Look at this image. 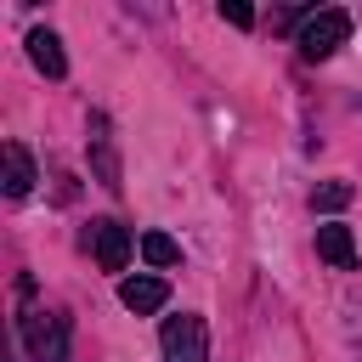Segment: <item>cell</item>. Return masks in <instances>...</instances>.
Here are the masks:
<instances>
[{
	"label": "cell",
	"instance_id": "5",
	"mask_svg": "<svg viewBox=\"0 0 362 362\" xmlns=\"http://www.w3.org/2000/svg\"><path fill=\"white\" fill-rule=\"evenodd\" d=\"M317 255H322L334 272H356V238H351V226H339V221L317 226Z\"/></svg>",
	"mask_w": 362,
	"mask_h": 362
},
{
	"label": "cell",
	"instance_id": "9",
	"mask_svg": "<svg viewBox=\"0 0 362 362\" xmlns=\"http://www.w3.org/2000/svg\"><path fill=\"white\" fill-rule=\"evenodd\" d=\"M141 255H147V266H175V260H181V243L164 238V232H147V238H141Z\"/></svg>",
	"mask_w": 362,
	"mask_h": 362
},
{
	"label": "cell",
	"instance_id": "3",
	"mask_svg": "<svg viewBox=\"0 0 362 362\" xmlns=\"http://www.w3.org/2000/svg\"><path fill=\"white\" fill-rule=\"evenodd\" d=\"M164 362H209V334H204V317L181 311L164 322Z\"/></svg>",
	"mask_w": 362,
	"mask_h": 362
},
{
	"label": "cell",
	"instance_id": "7",
	"mask_svg": "<svg viewBox=\"0 0 362 362\" xmlns=\"http://www.w3.org/2000/svg\"><path fill=\"white\" fill-rule=\"evenodd\" d=\"M28 57H34V68H40L45 79H62V74H68V57H62V40H57L51 28H34V34H28Z\"/></svg>",
	"mask_w": 362,
	"mask_h": 362
},
{
	"label": "cell",
	"instance_id": "4",
	"mask_svg": "<svg viewBox=\"0 0 362 362\" xmlns=\"http://www.w3.org/2000/svg\"><path fill=\"white\" fill-rule=\"evenodd\" d=\"M90 249H96V266H102V272H124V260H130V232H124L119 221H96V226H90Z\"/></svg>",
	"mask_w": 362,
	"mask_h": 362
},
{
	"label": "cell",
	"instance_id": "6",
	"mask_svg": "<svg viewBox=\"0 0 362 362\" xmlns=\"http://www.w3.org/2000/svg\"><path fill=\"white\" fill-rule=\"evenodd\" d=\"M119 300H124V311H136V317H147V311H158L164 300H170V283L164 277H124L119 283Z\"/></svg>",
	"mask_w": 362,
	"mask_h": 362
},
{
	"label": "cell",
	"instance_id": "10",
	"mask_svg": "<svg viewBox=\"0 0 362 362\" xmlns=\"http://www.w3.org/2000/svg\"><path fill=\"white\" fill-rule=\"evenodd\" d=\"M351 204V181H322L317 192H311V209H322V215H334V209H345Z\"/></svg>",
	"mask_w": 362,
	"mask_h": 362
},
{
	"label": "cell",
	"instance_id": "2",
	"mask_svg": "<svg viewBox=\"0 0 362 362\" xmlns=\"http://www.w3.org/2000/svg\"><path fill=\"white\" fill-rule=\"evenodd\" d=\"M23 351H28V362H62L68 356V317L62 311H28L23 317Z\"/></svg>",
	"mask_w": 362,
	"mask_h": 362
},
{
	"label": "cell",
	"instance_id": "1",
	"mask_svg": "<svg viewBox=\"0 0 362 362\" xmlns=\"http://www.w3.org/2000/svg\"><path fill=\"white\" fill-rule=\"evenodd\" d=\"M351 40V17L345 11H305L300 23H294V45H300V57L305 62H322V57H334L339 45Z\"/></svg>",
	"mask_w": 362,
	"mask_h": 362
},
{
	"label": "cell",
	"instance_id": "11",
	"mask_svg": "<svg viewBox=\"0 0 362 362\" xmlns=\"http://www.w3.org/2000/svg\"><path fill=\"white\" fill-rule=\"evenodd\" d=\"M221 17H226L232 28H249V23H255V11H249V6H221Z\"/></svg>",
	"mask_w": 362,
	"mask_h": 362
},
{
	"label": "cell",
	"instance_id": "8",
	"mask_svg": "<svg viewBox=\"0 0 362 362\" xmlns=\"http://www.w3.org/2000/svg\"><path fill=\"white\" fill-rule=\"evenodd\" d=\"M6 198H28V187H34V158L23 153V141H6Z\"/></svg>",
	"mask_w": 362,
	"mask_h": 362
}]
</instances>
